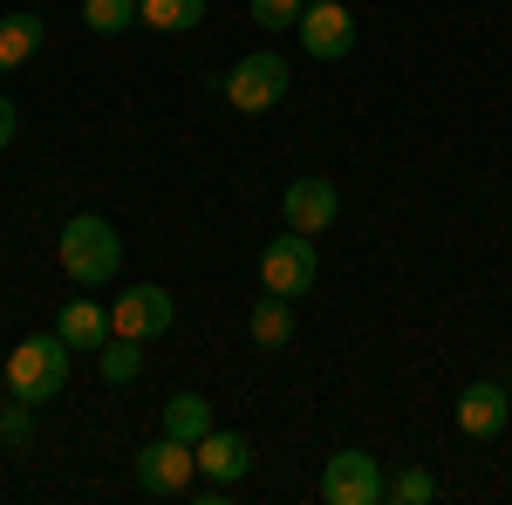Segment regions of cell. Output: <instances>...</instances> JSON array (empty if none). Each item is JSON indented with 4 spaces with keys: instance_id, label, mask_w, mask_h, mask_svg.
<instances>
[{
    "instance_id": "cell-1",
    "label": "cell",
    "mask_w": 512,
    "mask_h": 505,
    "mask_svg": "<svg viewBox=\"0 0 512 505\" xmlns=\"http://www.w3.org/2000/svg\"><path fill=\"white\" fill-rule=\"evenodd\" d=\"M62 273H69L76 287H110L123 273V239L103 212H76V219L62 226Z\"/></svg>"
},
{
    "instance_id": "cell-2",
    "label": "cell",
    "mask_w": 512,
    "mask_h": 505,
    "mask_svg": "<svg viewBox=\"0 0 512 505\" xmlns=\"http://www.w3.org/2000/svg\"><path fill=\"white\" fill-rule=\"evenodd\" d=\"M69 342L62 335H28L21 349L7 355V389L21 396V403H55L62 389H69Z\"/></svg>"
},
{
    "instance_id": "cell-3",
    "label": "cell",
    "mask_w": 512,
    "mask_h": 505,
    "mask_svg": "<svg viewBox=\"0 0 512 505\" xmlns=\"http://www.w3.org/2000/svg\"><path fill=\"white\" fill-rule=\"evenodd\" d=\"M226 103H233L239 117H260V110H274L287 103V89H294V62L274 55V48H260V55H239L233 69H226Z\"/></svg>"
},
{
    "instance_id": "cell-4",
    "label": "cell",
    "mask_w": 512,
    "mask_h": 505,
    "mask_svg": "<svg viewBox=\"0 0 512 505\" xmlns=\"http://www.w3.org/2000/svg\"><path fill=\"white\" fill-rule=\"evenodd\" d=\"M130 471H137V492H144V499H192L198 492L192 485L198 478V451L185 444V437H164V430L130 458Z\"/></svg>"
},
{
    "instance_id": "cell-5",
    "label": "cell",
    "mask_w": 512,
    "mask_h": 505,
    "mask_svg": "<svg viewBox=\"0 0 512 505\" xmlns=\"http://www.w3.org/2000/svg\"><path fill=\"white\" fill-rule=\"evenodd\" d=\"M315 273H321L315 239L294 233V226H287V233H280L274 246L260 253V287H267V294H287V301H301V294L315 287Z\"/></svg>"
},
{
    "instance_id": "cell-6",
    "label": "cell",
    "mask_w": 512,
    "mask_h": 505,
    "mask_svg": "<svg viewBox=\"0 0 512 505\" xmlns=\"http://www.w3.org/2000/svg\"><path fill=\"white\" fill-rule=\"evenodd\" d=\"M171 321H178V301H171L164 287H151V280L123 287L117 308H110V328L130 335V342H158V335H171Z\"/></svg>"
},
{
    "instance_id": "cell-7",
    "label": "cell",
    "mask_w": 512,
    "mask_h": 505,
    "mask_svg": "<svg viewBox=\"0 0 512 505\" xmlns=\"http://www.w3.org/2000/svg\"><path fill=\"white\" fill-rule=\"evenodd\" d=\"M383 465L369 458V451H335L328 458V471H321V499L328 505H376L383 499Z\"/></svg>"
},
{
    "instance_id": "cell-8",
    "label": "cell",
    "mask_w": 512,
    "mask_h": 505,
    "mask_svg": "<svg viewBox=\"0 0 512 505\" xmlns=\"http://www.w3.org/2000/svg\"><path fill=\"white\" fill-rule=\"evenodd\" d=\"M294 35H301V48H308L315 62H342L355 48V14L342 0H308V14L294 21Z\"/></svg>"
},
{
    "instance_id": "cell-9",
    "label": "cell",
    "mask_w": 512,
    "mask_h": 505,
    "mask_svg": "<svg viewBox=\"0 0 512 505\" xmlns=\"http://www.w3.org/2000/svg\"><path fill=\"white\" fill-rule=\"evenodd\" d=\"M280 219L294 226V233H328L335 219H342V198H335V185L328 178H294L287 192H280Z\"/></svg>"
},
{
    "instance_id": "cell-10",
    "label": "cell",
    "mask_w": 512,
    "mask_h": 505,
    "mask_svg": "<svg viewBox=\"0 0 512 505\" xmlns=\"http://www.w3.org/2000/svg\"><path fill=\"white\" fill-rule=\"evenodd\" d=\"M506 417H512V389L506 383H465L458 389V430L465 437H499L506 430Z\"/></svg>"
},
{
    "instance_id": "cell-11",
    "label": "cell",
    "mask_w": 512,
    "mask_h": 505,
    "mask_svg": "<svg viewBox=\"0 0 512 505\" xmlns=\"http://www.w3.org/2000/svg\"><path fill=\"white\" fill-rule=\"evenodd\" d=\"M192 451H198V471H205L212 485H239V478L253 471V444H246L239 430H219V424H212Z\"/></svg>"
},
{
    "instance_id": "cell-12",
    "label": "cell",
    "mask_w": 512,
    "mask_h": 505,
    "mask_svg": "<svg viewBox=\"0 0 512 505\" xmlns=\"http://www.w3.org/2000/svg\"><path fill=\"white\" fill-rule=\"evenodd\" d=\"M55 335H62L69 349H103L117 328H110V308H96V301H82V294H76V301L62 308V321H55Z\"/></svg>"
},
{
    "instance_id": "cell-13",
    "label": "cell",
    "mask_w": 512,
    "mask_h": 505,
    "mask_svg": "<svg viewBox=\"0 0 512 505\" xmlns=\"http://www.w3.org/2000/svg\"><path fill=\"white\" fill-rule=\"evenodd\" d=\"M246 335H253L260 349H287V342H294V301H287V294H260L253 314H246Z\"/></svg>"
},
{
    "instance_id": "cell-14",
    "label": "cell",
    "mask_w": 512,
    "mask_h": 505,
    "mask_svg": "<svg viewBox=\"0 0 512 505\" xmlns=\"http://www.w3.org/2000/svg\"><path fill=\"white\" fill-rule=\"evenodd\" d=\"M41 35H48L41 14H7V21H0V76H14V69L41 48Z\"/></svg>"
},
{
    "instance_id": "cell-15",
    "label": "cell",
    "mask_w": 512,
    "mask_h": 505,
    "mask_svg": "<svg viewBox=\"0 0 512 505\" xmlns=\"http://www.w3.org/2000/svg\"><path fill=\"white\" fill-rule=\"evenodd\" d=\"M212 430V403L198 396V389H178L171 403H164V437H185V444H198Z\"/></svg>"
},
{
    "instance_id": "cell-16",
    "label": "cell",
    "mask_w": 512,
    "mask_h": 505,
    "mask_svg": "<svg viewBox=\"0 0 512 505\" xmlns=\"http://www.w3.org/2000/svg\"><path fill=\"white\" fill-rule=\"evenodd\" d=\"M137 21L158 35H192L205 21V0H137Z\"/></svg>"
},
{
    "instance_id": "cell-17",
    "label": "cell",
    "mask_w": 512,
    "mask_h": 505,
    "mask_svg": "<svg viewBox=\"0 0 512 505\" xmlns=\"http://www.w3.org/2000/svg\"><path fill=\"white\" fill-rule=\"evenodd\" d=\"M96 369H103V383H110V389H123V383L144 376V349H137L130 335H110V342L96 349Z\"/></svg>"
},
{
    "instance_id": "cell-18",
    "label": "cell",
    "mask_w": 512,
    "mask_h": 505,
    "mask_svg": "<svg viewBox=\"0 0 512 505\" xmlns=\"http://www.w3.org/2000/svg\"><path fill=\"white\" fill-rule=\"evenodd\" d=\"M137 21V0H82V28L89 35H123Z\"/></svg>"
},
{
    "instance_id": "cell-19",
    "label": "cell",
    "mask_w": 512,
    "mask_h": 505,
    "mask_svg": "<svg viewBox=\"0 0 512 505\" xmlns=\"http://www.w3.org/2000/svg\"><path fill=\"white\" fill-rule=\"evenodd\" d=\"M383 499H396V505H431L437 499V478H431V471H417V465H403L390 485H383Z\"/></svg>"
},
{
    "instance_id": "cell-20",
    "label": "cell",
    "mask_w": 512,
    "mask_h": 505,
    "mask_svg": "<svg viewBox=\"0 0 512 505\" xmlns=\"http://www.w3.org/2000/svg\"><path fill=\"white\" fill-rule=\"evenodd\" d=\"M246 14H253V28L280 35V28H294V21L308 14V0H246Z\"/></svg>"
},
{
    "instance_id": "cell-21",
    "label": "cell",
    "mask_w": 512,
    "mask_h": 505,
    "mask_svg": "<svg viewBox=\"0 0 512 505\" xmlns=\"http://www.w3.org/2000/svg\"><path fill=\"white\" fill-rule=\"evenodd\" d=\"M0 437H7V444H28V437H35V417H28V403H21V396L0 410Z\"/></svg>"
},
{
    "instance_id": "cell-22",
    "label": "cell",
    "mask_w": 512,
    "mask_h": 505,
    "mask_svg": "<svg viewBox=\"0 0 512 505\" xmlns=\"http://www.w3.org/2000/svg\"><path fill=\"white\" fill-rule=\"evenodd\" d=\"M14 137H21V110H14V103H7V96H0V151H7V144H14Z\"/></svg>"
}]
</instances>
